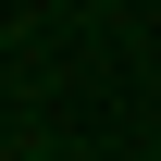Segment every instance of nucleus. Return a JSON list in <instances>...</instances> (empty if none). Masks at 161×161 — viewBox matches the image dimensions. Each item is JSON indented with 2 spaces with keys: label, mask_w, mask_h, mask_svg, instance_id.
<instances>
[]
</instances>
